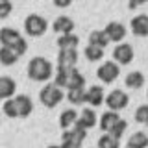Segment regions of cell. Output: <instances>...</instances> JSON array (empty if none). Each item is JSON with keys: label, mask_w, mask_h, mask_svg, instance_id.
<instances>
[{"label": "cell", "mask_w": 148, "mask_h": 148, "mask_svg": "<svg viewBox=\"0 0 148 148\" xmlns=\"http://www.w3.org/2000/svg\"><path fill=\"white\" fill-rule=\"evenodd\" d=\"M28 76L34 82H46L54 76L52 63L45 58H34L28 63Z\"/></svg>", "instance_id": "cell-1"}, {"label": "cell", "mask_w": 148, "mask_h": 148, "mask_svg": "<svg viewBox=\"0 0 148 148\" xmlns=\"http://www.w3.org/2000/svg\"><path fill=\"white\" fill-rule=\"evenodd\" d=\"M39 100H41V104H43L45 108H48V109L56 108V106H58L59 102L63 100V91H61V87H59L56 82H54V83H46L43 89L39 91Z\"/></svg>", "instance_id": "cell-2"}, {"label": "cell", "mask_w": 148, "mask_h": 148, "mask_svg": "<svg viewBox=\"0 0 148 148\" xmlns=\"http://www.w3.org/2000/svg\"><path fill=\"white\" fill-rule=\"evenodd\" d=\"M48 28V22L41 15H28L24 18V30L30 37H41Z\"/></svg>", "instance_id": "cell-3"}, {"label": "cell", "mask_w": 148, "mask_h": 148, "mask_svg": "<svg viewBox=\"0 0 148 148\" xmlns=\"http://www.w3.org/2000/svg\"><path fill=\"white\" fill-rule=\"evenodd\" d=\"M119 67L120 65L117 61H104L98 67V71H96V76L104 83H113L119 78Z\"/></svg>", "instance_id": "cell-4"}, {"label": "cell", "mask_w": 148, "mask_h": 148, "mask_svg": "<svg viewBox=\"0 0 148 148\" xmlns=\"http://www.w3.org/2000/svg\"><path fill=\"white\" fill-rule=\"evenodd\" d=\"M128 95L124 91H111L108 96H106V106L111 109V111H120V109H124L128 106Z\"/></svg>", "instance_id": "cell-5"}, {"label": "cell", "mask_w": 148, "mask_h": 148, "mask_svg": "<svg viewBox=\"0 0 148 148\" xmlns=\"http://www.w3.org/2000/svg\"><path fill=\"white\" fill-rule=\"evenodd\" d=\"M113 59L119 65H128L133 59V48H132V45H128V43L117 45V46H115V50H113Z\"/></svg>", "instance_id": "cell-6"}, {"label": "cell", "mask_w": 148, "mask_h": 148, "mask_svg": "<svg viewBox=\"0 0 148 148\" xmlns=\"http://www.w3.org/2000/svg\"><path fill=\"white\" fill-rule=\"evenodd\" d=\"M78 63V52L76 48H61L58 56V67L65 69H74Z\"/></svg>", "instance_id": "cell-7"}, {"label": "cell", "mask_w": 148, "mask_h": 148, "mask_svg": "<svg viewBox=\"0 0 148 148\" xmlns=\"http://www.w3.org/2000/svg\"><path fill=\"white\" fill-rule=\"evenodd\" d=\"M104 32L108 34L109 41L111 43H122L124 37H126V28H124V24H120V22H109L108 26L104 28Z\"/></svg>", "instance_id": "cell-8"}, {"label": "cell", "mask_w": 148, "mask_h": 148, "mask_svg": "<svg viewBox=\"0 0 148 148\" xmlns=\"http://www.w3.org/2000/svg\"><path fill=\"white\" fill-rule=\"evenodd\" d=\"M133 35L137 37H148V15H137L130 22Z\"/></svg>", "instance_id": "cell-9"}, {"label": "cell", "mask_w": 148, "mask_h": 148, "mask_svg": "<svg viewBox=\"0 0 148 148\" xmlns=\"http://www.w3.org/2000/svg\"><path fill=\"white\" fill-rule=\"evenodd\" d=\"M52 30L56 32L58 35H63V34H72V30H74V22H72V18L71 17H58L54 21V24H52Z\"/></svg>", "instance_id": "cell-10"}, {"label": "cell", "mask_w": 148, "mask_h": 148, "mask_svg": "<svg viewBox=\"0 0 148 148\" xmlns=\"http://www.w3.org/2000/svg\"><path fill=\"white\" fill-rule=\"evenodd\" d=\"M102 102H104V89L100 85L89 87L85 95V104L92 106V108H98V106H102Z\"/></svg>", "instance_id": "cell-11"}, {"label": "cell", "mask_w": 148, "mask_h": 148, "mask_svg": "<svg viewBox=\"0 0 148 148\" xmlns=\"http://www.w3.org/2000/svg\"><path fill=\"white\" fill-rule=\"evenodd\" d=\"M120 120L119 117V111H106L104 115L100 117V128H102V132H106V133H109L111 130L115 128V124H117Z\"/></svg>", "instance_id": "cell-12"}, {"label": "cell", "mask_w": 148, "mask_h": 148, "mask_svg": "<svg viewBox=\"0 0 148 148\" xmlns=\"http://www.w3.org/2000/svg\"><path fill=\"white\" fill-rule=\"evenodd\" d=\"M96 113H95V109H89V108H85L80 113V117H78V126H82V128H85V130H91V128H95L96 126Z\"/></svg>", "instance_id": "cell-13"}, {"label": "cell", "mask_w": 148, "mask_h": 148, "mask_svg": "<svg viewBox=\"0 0 148 148\" xmlns=\"http://www.w3.org/2000/svg\"><path fill=\"white\" fill-rule=\"evenodd\" d=\"M22 39V35L18 34L17 30H13V28H2L0 30V41H2L4 46H13L15 43H18V41Z\"/></svg>", "instance_id": "cell-14"}, {"label": "cell", "mask_w": 148, "mask_h": 148, "mask_svg": "<svg viewBox=\"0 0 148 148\" xmlns=\"http://www.w3.org/2000/svg\"><path fill=\"white\" fill-rule=\"evenodd\" d=\"M15 89H17L15 80H11L9 76H2V78H0V96H2L4 100L11 98V96L15 95Z\"/></svg>", "instance_id": "cell-15"}, {"label": "cell", "mask_w": 148, "mask_h": 148, "mask_svg": "<svg viewBox=\"0 0 148 148\" xmlns=\"http://www.w3.org/2000/svg\"><path fill=\"white\" fill-rule=\"evenodd\" d=\"M15 102H17L18 115H21V117H28V115L34 111V104H32V98H30V96L18 95V96H15Z\"/></svg>", "instance_id": "cell-16"}, {"label": "cell", "mask_w": 148, "mask_h": 148, "mask_svg": "<svg viewBox=\"0 0 148 148\" xmlns=\"http://www.w3.org/2000/svg\"><path fill=\"white\" fill-rule=\"evenodd\" d=\"M76 69V67H74ZM74 69H65V67H58V72L54 74L56 78V83H58L61 89H69V82H71V76H72V71Z\"/></svg>", "instance_id": "cell-17"}, {"label": "cell", "mask_w": 148, "mask_h": 148, "mask_svg": "<svg viewBox=\"0 0 148 148\" xmlns=\"http://www.w3.org/2000/svg\"><path fill=\"white\" fill-rule=\"evenodd\" d=\"M85 95H87L85 87H72L67 92V100L74 106H80V104H85Z\"/></svg>", "instance_id": "cell-18"}, {"label": "cell", "mask_w": 148, "mask_h": 148, "mask_svg": "<svg viewBox=\"0 0 148 148\" xmlns=\"http://www.w3.org/2000/svg\"><path fill=\"white\" fill-rule=\"evenodd\" d=\"M124 83H126L128 89H141V87L145 85V76H143V72H139V71L128 72Z\"/></svg>", "instance_id": "cell-19"}, {"label": "cell", "mask_w": 148, "mask_h": 148, "mask_svg": "<svg viewBox=\"0 0 148 148\" xmlns=\"http://www.w3.org/2000/svg\"><path fill=\"white\" fill-rule=\"evenodd\" d=\"M78 117H80V115H78L74 109H65L61 113V117H59V126H61L63 130L72 128L74 124L78 122Z\"/></svg>", "instance_id": "cell-20"}, {"label": "cell", "mask_w": 148, "mask_h": 148, "mask_svg": "<svg viewBox=\"0 0 148 148\" xmlns=\"http://www.w3.org/2000/svg\"><path fill=\"white\" fill-rule=\"evenodd\" d=\"M18 58H21V56H18L15 50H11L9 46H4V45H2V48H0V63H2V65L9 67V65L17 63Z\"/></svg>", "instance_id": "cell-21"}, {"label": "cell", "mask_w": 148, "mask_h": 148, "mask_svg": "<svg viewBox=\"0 0 148 148\" xmlns=\"http://www.w3.org/2000/svg\"><path fill=\"white\" fill-rule=\"evenodd\" d=\"M89 43L100 46V48H106L111 41H109V37L104 30H95V32H91V35H89Z\"/></svg>", "instance_id": "cell-22"}, {"label": "cell", "mask_w": 148, "mask_h": 148, "mask_svg": "<svg viewBox=\"0 0 148 148\" xmlns=\"http://www.w3.org/2000/svg\"><path fill=\"white\" fill-rule=\"evenodd\" d=\"M78 45H80V37L74 35V34H63V35H59V39H58L59 50L61 48H76Z\"/></svg>", "instance_id": "cell-23"}, {"label": "cell", "mask_w": 148, "mask_h": 148, "mask_svg": "<svg viewBox=\"0 0 148 148\" xmlns=\"http://www.w3.org/2000/svg\"><path fill=\"white\" fill-rule=\"evenodd\" d=\"M148 146V135L143 132H135L128 139V148H146Z\"/></svg>", "instance_id": "cell-24"}, {"label": "cell", "mask_w": 148, "mask_h": 148, "mask_svg": "<svg viewBox=\"0 0 148 148\" xmlns=\"http://www.w3.org/2000/svg\"><path fill=\"white\" fill-rule=\"evenodd\" d=\"M83 54H85V58L89 59V61H100V59L104 58V48L89 43L85 46V50H83Z\"/></svg>", "instance_id": "cell-25"}, {"label": "cell", "mask_w": 148, "mask_h": 148, "mask_svg": "<svg viewBox=\"0 0 148 148\" xmlns=\"http://www.w3.org/2000/svg\"><path fill=\"white\" fill-rule=\"evenodd\" d=\"M2 111H4V115H8V117H11V119L21 117V115H18V108H17L15 98H8V100H4V104H2Z\"/></svg>", "instance_id": "cell-26"}, {"label": "cell", "mask_w": 148, "mask_h": 148, "mask_svg": "<svg viewBox=\"0 0 148 148\" xmlns=\"http://www.w3.org/2000/svg\"><path fill=\"white\" fill-rule=\"evenodd\" d=\"M119 141L120 139L113 137L111 133H104L100 139H98V148H119Z\"/></svg>", "instance_id": "cell-27"}, {"label": "cell", "mask_w": 148, "mask_h": 148, "mask_svg": "<svg viewBox=\"0 0 148 148\" xmlns=\"http://www.w3.org/2000/svg\"><path fill=\"white\" fill-rule=\"evenodd\" d=\"M72 87H85V78H83L82 74L76 71V69L72 71L71 82H69V89H72Z\"/></svg>", "instance_id": "cell-28"}, {"label": "cell", "mask_w": 148, "mask_h": 148, "mask_svg": "<svg viewBox=\"0 0 148 148\" xmlns=\"http://www.w3.org/2000/svg\"><path fill=\"white\" fill-rule=\"evenodd\" d=\"M126 128H128V122H126V120H122V119H120L119 122L115 124V128L111 130L109 133H111V135H113V137H117V139H120V137L124 135V132H126Z\"/></svg>", "instance_id": "cell-29"}, {"label": "cell", "mask_w": 148, "mask_h": 148, "mask_svg": "<svg viewBox=\"0 0 148 148\" xmlns=\"http://www.w3.org/2000/svg\"><path fill=\"white\" fill-rule=\"evenodd\" d=\"M135 120L137 122H141V124H146V120H148V106H139L137 111H135Z\"/></svg>", "instance_id": "cell-30"}, {"label": "cell", "mask_w": 148, "mask_h": 148, "mask_svg": "<svg viewBox=\"0 0 148 148\" xmlns=\"http://www.w3.org/2000/svg\"><path fill=\"white\" fill-rule=\"evenodd\" d=\"M61 148H82V141H76V139H65V141H61Z\"/></svg>", "instance_id": "cell-31"}, {"label": "cell", "mask_w": 148, "mask_h": 148, "mask_svg": "<svg viewBox=\"0 0 148 148\" xmlns=\"http://www.w3.org/2000/svg\"><path fill=\"white\" fill-rule=\"evenodd\" d=\"M2 9H0V17L2 18H6L8 15H9V11H11V2H9V0H2Z\"/></svg>", "instance_id": "cell-32"}, {"label": "cell", "mask_w": 148, "mask_h": 148, "mask_svg": "<svg viewBox=\"0 0 148 148\" xmlns=\"http://www.w3.org/2000/svg\"><path fill=\"white\" fill-rule=\"evenodd\" d=\"M145 2H148V0H130V2H128V8L130 9H137L139 6H143Z\"/></svg>", "instance_id": "cell-33"}, {"label": "cell", "mask_w": 148, "mask_h": 148, "mask_svg": "<svg viewBox=\"0 0 148 148\" xmlns=\"http://www.w3.org/2000/svg\"><path fill=\"white\" fill-rule=\"evenodd\" d=\"M71 4H72V0H54L56 8H69Z\"/></svg>", "instance_id": "cell-34"}, {"label": "cell", "mask_w": 148, "mask_h": 148, "mask_svg": "<svg viewBox=\"0 0 148 148\" xmlns=\"http://www.w3.org/2000/svg\"><path fill=\"white\" fill-rule=\"evenodd\" d=\"M48 148H61V146H58V145H50Z\"/></svg>", "instance_id": "cell-35"}, {"label": "cell", "mask_w": 148, "mask_h": 148, "mask_svg": "<svg viewBox=\"0 0 148 148\" xmlns=\"http://www.w3.org/2000/svg\"><path fill=\"white\" fill-rule=\"evenodd\" d=\"M146 124H148V120H146Z\"/></svg>", "instance_id": "cell-36"}, {"label": "cell", "mask_w": 148, "mask_h": 148, "mask_svg": "<svg viewBox=\"0 0 148 148\" xmlns=\"http://www.w3.org/2000/svg\"><path fill=\"white\" fill-rule=\"evenodd\" d=\"M146 92H148V91H146Z\"/></svg>", "instance_id": "cell-37"}]
</instances>
